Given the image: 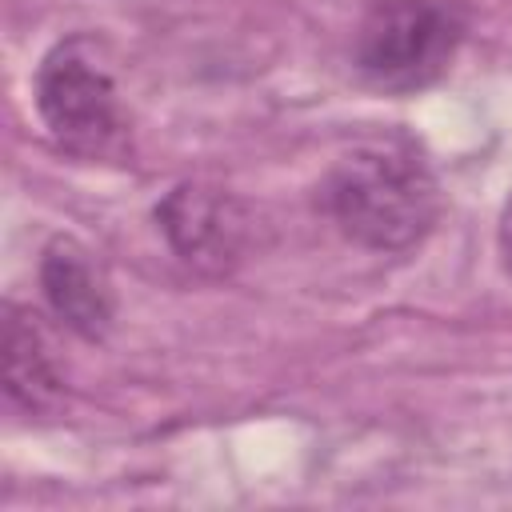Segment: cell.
I'll return each mask as SVG.
<instances>
[{"label": "cell", "mask_w": 512, "mask_h": 512, "mask_svg": "<svg viewBox=\"0 0 512 512\" xmlns=\"http://www.w3.org/2000/svg\"><path fill=\"white\" fill-rule=\"evenodd\" d=\"M320 208L360 248H412L440 212L432 172L404 148H356L332 164L320 184Z\"/></svg>", "instance_id": "obj_1"}, {"label": "cell", "mask_w": 512, "mask_h": 512, "mask_svg": "<svg viewBox=\"0 0 512 512\" xmlns=\"http://www.w3.org/2000/svg\"><path fill=\"white\" fill-rule=\"evenodd\" d=\"M464 36V0H376L356 32V68L380 92H420L452 68Z\"/></svg>", "instance_id": "obj_2"}, {"label": "cell", "mask_w": 512, "mask_h": 512, "mask_svg": "<svg viewBox=\"0 0 512 512\" xmlns=\"http://www.w3.org/2000/svg\"><path fill=\"white\" fill-rule=\"evenodd\" d=\"M36 112L48 136L84 156L104 160L128 144V112L120 88L88 36L60 40L36 68Z\"/></svg>", "instance_id": "obj_3"}, {"label": "cell", "mask_w": 512, "mask_h": 512, "mask_svg": "<svg viewBox=\"0 0 512 512\" xmlns=\"http://www.w3.org/2000/svg\"><path fill=\"white\" fill-rule=\"evenodd\" d=\"M156 224L172 252L200 272H228L252 244V212L212 184H180L156 204Z\"/></svg>", "instance_id": "obj_4"}, {"label": "cell", "mask_w": 512, "mask_h": 512, "mask_svg": "<svg viewBox=\"0 0 512 512\" xmlns=\"http://www.w3.org/2000/svg\"><path fill=\"white\" fill-rule=\"evenodd\" d=\"M40 288H44V300L56 312V320H64L72 332H80L88 340H100L108 332V324H112L108 276L100 272L92 252L84 244H76L72 236H56L44 248Z\"/></svg>", "instance_id": "obj_5"}, {"label": "cell", "mask_w": 512, "mask_h": 512, "mask_svg": "<svg viewBox=\"0 0 512 512\" xmlns=\"http://www.w3.org/2000/svg\"><path fill=\"white\" fill-rule=\"evenodd\" d=\"M4 388L8 400L24 412H52L64 396V376L52 360V348L28 308H8L4 320Z\"/></svg>", "instance_id": "obj_6"}, {"label": "cell", "mask_w": 512, "mask_h": 512, "mask_svg": "<svg viewBox=\"0 0 512 512\" xmlns=\"http://www.w3.org/2000/svg\"><path fill=\"white\" fill-rule=\"evenodd\" d=\"M496 248H500V264H504V272L512 276V196H508V204H504V212H500Z\"/></svg>", "instance_id": "obj_7"}]
</instances>
